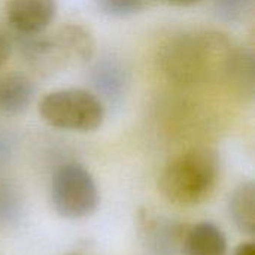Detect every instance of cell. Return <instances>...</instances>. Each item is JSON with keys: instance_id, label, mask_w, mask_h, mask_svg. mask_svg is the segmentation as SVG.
Returning a JSON list of instances; mask_svg holds the SVG:
<instances>
[{"instance_id": "1", "label": "cell", "mask_w": 255, "mask_h": 255, "mask_svg": "<svg viewBox=\"0 0 255 255\" xmlns=\"http://www.w3.org/2000/svg\"><path fill=\"white\" fill-rule=\"evenodd\" d=\"M235 46L217 30H193L173 36L157 54L161 73L182 85L205 84L224 78Z\"/></svg>"}, {"instance_id": "2", "label": "cell", "mask_w": 255, "mask_h": 255, "mask_svg": "<svg viewBox=\"0 0 255 255\" xmlns=\"http://www.w3.org/2000/svg\"><path fill=\"white\" fill-rule=\"evenodd\" d=\"M220 158L211 148H193L172 158L163 169L158 188L172 205L191 208L206 202L218 182Z\"/></svg>"}, {"instance_id": "3", "label": "cell", "mask_w": 255, "mask_h": 255, "mask_svg": "<svg viewBox=\"0 0 255 255\" xmlns=\"http://www.w3.org/2000/svg\"><path fill=\"white\" fill-rule=\"evenodd\" d=\"M39 115L54 128L88 133L103 124L105 106L93 91L72 87L45 94L39 102Z\"/></svg>"}, {"instance_id": "4", "label": "cell", "mask_w": 255, "mask_h": 255, "mask_svg": "<svg viewBox=\"0 0 255 255\" xmlns=\"http://www.w3.org/2000/svg\"><path fill=\"white\" fill-rule=\"evenodd\" d=\"M54 211L67 220H81L96 212L100 196L87 167L79 163L61 164L52 175L49 188Z\"/></svg>"}, {"instance_id": "5", "label": "cell", "mask_w": 255, "mask_h": 255, "mask_svg": "<svg viewBox=\"0 0 255 255\" xmlns=\"http://www.w3.org/2000/svg\"><path fill=\"white\" fill-rule=\"evenodd\" d=\"M52 70L67 66L88 64L96 54V42L90 30L81 24H67L48 37Z\"/></svg>"}, {"instance_id": "6", "label": "cell", "mask_w": 255, "mask_h": 255, "mask_svg": "<svg viewBox=\"0 0 255 255\" xmlns=\"http://www.w3.org/2000/svg\"><path fill=\"white\" fill-rule=\"evenodd\" d=\"M57 0H7L4 13L9 25L21 36L42 34L55 19Z\"/></svg>"}, {"instance_id": "7", "label": "cell", "mask_w": 255, "mask_h": 255, "mask_svg": "<svg viewBox=\"0 0 255 255\" xmlns=\"http://www.w3.org/2000/svg\"><path fill=\"white\" fill-rule=\"evenodd\" d=\"M90 82L99 99L120 102L127 93L130 73L120 58L105 55L93 64L90 70Z\"/></svg>"}, {"instance_id": "8", "label": "cell", "mask_w": 255, "mask_h": 255, "mask_svg": "<svg viewBox=\"0 0 255 255\" xmlns=\"http://www.w3.org/2000/svg\"><path fill=\"white\" fill-rule=\"evenodd\" d=\"M179 248L184 255H226L227 239L218 226L203 221L182 229Z\"/></svg>"}, {"instance_id": "9", "label": "cell", "mask_w": 255, "mask_h": 255, "mask_svg": "<svg viewBox=\"0 0 255 255\" xmlns=\"http://www.w3.org/2000/svg\"><path fill=\"white\" fill-rule=\"evenodd\" d=\"M36 96L34 82L16 73L0 76V114L16 117L24 114Z\"/></svg>"}, {"instance_id": "10", "label": "cell", "mask_w": 255, "mask_h": 255, "mask_svg": "<svg viewBox=\"0 0 255 255\" xmlns=\"http://www.w3.org/2000/svg\"><path fill=\"white\" fill-rule=\"evenodd\" d=\"M230 218L235 226L245 235L255 233V185L253 181L241 184L229 202Z\"/></svg>"}, {"instance_id": "11", "label": "cell", "mask_w": 255, "mask_h": 255, "mask_svg": "<svg viewBox=\"0 0 255 255\" xmlns=\"http://www.w3.org/2000/svg\"><path fill=\"white\" fill-rule=\"evenodd\" d=\"M224 78L232 87L244 96L254 94L255 64L254 54L248 49H236L232 54Z\"/></svg>"}, {"instance_id": "12", "label": "cell", "mask_w": 255, "mask_h": 255, "mask_svg": "<svg viewBox=\"0 0 255 255\" xmlns=\"http://www.w3.org/2000/svg\"><path fill=\"white\" fill-rule=\"evenodd\" d=\"M149 0H94L99 10L115 18H126L142 12Z\"/></svg>"}, {"instance_id": "13", "label": "cell", "mask_w": 255, "mask_h": 255, "mask_svg": "<svg viewBox=\"0 0 255 255\" xmlns=\"http://www.w3.org/2000/svg\"><path fill=\"white\" fill-rule=\"evenodd\" d=\"M253 0H214V9L218 18L226 22H239L251 9Z\"/></svg>"}, {"instance_id": "14", "label": "cell", "mask_w": 255, "mask_h": 255, "mask_svg": "<svg viewBox=\"0 0 255 255\" xmlns=\"http://www.w3.org/2000/svg\"><path fill=\"white\" fill-rule=\"evenodd\" d=\"M13 194L6 190H0V221L3 223L4 220H9L13 217L16 205L13 200Z\"/></svg>"}, {"instance_id": "15", "label": "cell", "mask_w": 255, "mask_h": 255, "mask_svg": "<svg viewBox=\"0 0 255 255\" xmlns=\"http://www.w3.org/2000/svg\"><path fill=\"white\" fill-rule=\"evenodd\" d=\"M10 54H12V42L6 34L0 31V69L7 63Z\"/></svg>"}, {"instance_id": "16", "label": "cell", "mask_w": 255, "mask_h": 255, "mask_svg": "<svg viewBox=\"0 0 255 255\" xmlns=\"http://www.w3.org/2000/svg\"><path fill=\"white\" fill-rule=\"evenodd\" d=\"M235 255H255V248L253 242H245V244H241L238 248H236V253Z\"/></svg>"}, {"instance_id": "17", "label": "cell", "mask_w": 255, "mask_h": 255, "mask_svg": "<svg viewBox=\"0 0 255 255\" xmlns=\"http://www.w3.org/2000/svg\"><path fill=\"white\" fill-rule=\"evenodd\" d=\"M164 1L175 4V6H193V4L200 3L202 0H164Z\"/></svg>"}, {"instance_id": "18", "label": "cell", "mask_w": 255, "mask_h": 255, "mask_svg": "<svg viewBox=\"0 0 255 255\" xmlns=\"http://www.w3.org/2000/svg\"><path fill=\"white\" fill-rule=\"evenodd\" d=\"M66 255H81V254H76V253H72V254H66Z\"/></svg>"}]
</instances>
